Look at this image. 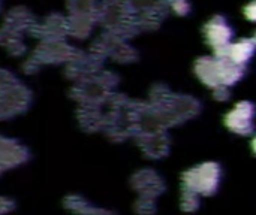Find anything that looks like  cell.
I'll return each mask as SVG.
<instances>
[{"instance_id": "obj_1", "label": "cell", "mask_w": 256, "mask_h": 215, "mask_svg": "<svg viewBox=\"0 0 256 215\" xmlns=\"http://www.w3.org/2000/svg\"><path fill=\"white\" fill-rule=\"evenodd\" d=\"M220 183V169L214 163H206L192 168L183 175L186 193L192 195H213Z\"/></svg>"}, {"instance_id": "obj_2", "label": "cell", "mask_w": 256, "mask_h": 215, "mask_svg": "<svg viewBox=\"0 0 256 215\" xmlns=\"http://www.w3.org/2000/svg\"><path fill=\"white\" fill-rule=\"evenodd\" d=\"M255 106L250 102H240L225 115V126L238 135H249L255 127Z\"/></svg>"}, {"instance_id": "obj_3", "label": "cell", "mask_w": 256, "mask_h": 215, "mask_svg": "<svg viewBox=\"0 0 256 215\" xmlns=\"http://www.w3.org/2000/svg\"><path fill=\"white\" fill-rule=\"evenodd\" d=\"M204 36L207 43L213 48V51L218 54L224 51L234 37V30L228 25L225 18L222 16H214L212 18L206 27H204Z\"/></svg>"}, {"instance_id": "obj_4", "label": "cell", "mask_w": 256, "mask_h": 215, "mask_svg": "<svg viewBox=\"0 0 256 215\" xmlns=\"http://www.w3.org/2000/svg\"><path fill=\"white\" fill-rule=\"evenodd\" d=\"M255 51L256 43L254 42V39H242L238 42H231L224 51L218 52L216 55L224 57V58L230 60L231 63L243 67L254 57Z\"/></svg>"}, {"instance_id": "obj_5", "label": "cell", "mask_w": 256, "mask_h": 215, "mask_svg": "<svg viewBox=\"0 0 256 215\" xmlns=\"http://www.w3.org/2000/svg\"><path fill=\"white\" fill-rule=\"evenodd\" d=\"M243 13H244V16H246L249 21H254V22H256V0H252L249 4H246V6H244Z\"/></svg>"}, {"instance_id": "obj_6", "label": "cell", "mask_w": 256, "mask_h": 215, "mask_svg": "<svg viewBox=\"0 0 256 215\" xmlns=\"http://www.w3.org/2000/svg\"><path fill=\"white\" fill-rule=\"evenodd\" d=\"M252 147H254V151H255V154H256V138L254 139V142H252Z\"/></svg>"}, {"instance_id": "obj_7", "label": "cell", "mask_w": 256, "mask_h": 215, "mask_svg": "<svg viewBox=\"0 0 256 215\" xmlns=\"http://www.w3.org/2000/svg\"><path fill=\"white\" fill-rule=\"evenodd\" d=\"M252 39H254V42H255V43H256V33H255V36H254Z\"/></svg>"}]
</instances>
